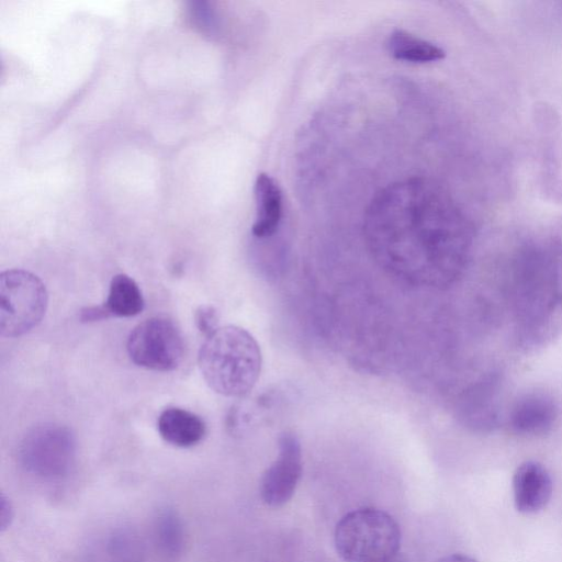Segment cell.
Segmentation results:
<instances>
[{"instance_id":"cell-1","label":"cell","mask_w":562,"mask_h":562,"mask_svg":"<svg viewBox=\"0 0 562 562\" xmlns=\"http://www.w3.org/2000/svg\"><path fill=\"white\" fill-rule=\"evenodd\" d=\"M198 363L204 381L214 392L243 397L259 379L262 357L257 340L248 330L227 325L204 339Z\"/></svg>"},{"instance_id":"cell-2","label":"cell","mask_w":562,"mask_h":562,"mask_svg":"<svg viewBox=\"0 0 562 562\" xmlns=\"http://www.w3.org/2000/svg\"><path fill=\"white\" fill-rule=\"evenodd\" d=\"M518 316L529 330H541L562 310V255L553 249H531L514 272Z\"/></svg>"},{"instance_id":"cell-3","label":"cell","mask_w":562,"mask_h":562,"mask_svg":"<svg viewBox=\"0 0 562 562\" xmlns=\"http://www.w3.org/2000/svg\"><path fill=\"white\" fill-rule=\"evenodd\" d=\"M334 538L337 553L346 562H386L397 557L402 536L390 514L364 507L346 514Z\"/></svg>"},{"instance_id":"cell-4","label":"cell","mask_w":562,"mask_h":562,"mask_svg":"<svg viewBox=\"0 0 562 562\" xmlns=\"http://www.w3.org/2000/svg\"><path fill=\"white\" fill-rule=\"evenodd\" d=\"M48 293L43 281L22 269L5 270L0 276V333L20 337L43 319Z\"/></svg>"},{"instance_id":"cell-5","label":"cell","mask_w":562,"mask_h":562,"mask_svg":"<svg viewBox=\"0 0 562 562\" xmlns=\"http://www.w3.org/2000/svg\"><path fill=\"white\" fill-rule=\"evenodd\" d=\"M76 439L60 424L44 423L33 427L19 447V461L30 474L46 481L67 476L76 461Z\"/></svg>"},{"instance_id":"cell-6","label":"cell","mask_w":562,"mask_h":562,"mask_svg":"<svg viewBox=\"0 0 562 562\" xmlns=\"http://www.w3.org/2000/svg\"><path fill=\"white\" fill-rule=\"evenodd\" d=\"M126 350L131 360L142 368L171 371L183 359L184 340L172 319L156 316L133 328L127 338Z\"/></svg>"},{"instance_id":"cell-7","label":"cell","mask_w":562,"mask_h":562,"mask_svg":"<svg viewBox=\"0 0 562 562\" xmlns=\"http://www.w3.org/2000/svg\"><path fill=\"white\" fill-rule=\"evenodd\" d=\"M302 469V448L299 438L290 431L281 434L278 440V456L260 481L263 503L270 507L286 504L296 490Z\"/></svg>"},{"instance_id":"cell-8","label":"cell","mask_w":562,"mask_h":562,"mask_svg":"<svg viewBox=\"0 0 562 562\" xmlns=\"http://www.w3.org/2000/svg\"><path fill=\"white\" fill-rule=\"evenodd\" d=\"M553 483L548 470L539 462L519 464L513 476L515 507L524 514L543 509L551 499Z\"/></svg>"},{"instance_id":"cell-9","label":"cell","mask_w":562,"mask_h":562,"mask_svg":"<svg viewBox=\"0 0 562 562\" xmlns=\"http://www.w3.org/2000/svg\"><path fill=\"white\" fill-rule=\"evenodd\" d=\"M557 408L553 402L542 394H528L519 398L509 412V425L520 435H542L553 425Z\"/></svg>"},{"instance_id":"cell-10","label":"cell","mask_w":562,"mask_h":562,"mask_svg":"<svg viewBox=\"0 0 562 562\" xmlns=\"http://www.w3.org/2000/svg\"><path fill=\"white\" fill-rule=\"evenodd\" d=\"M256 217L251 233L257 238L271 237L282 217V192L268 173L261 172L255 181Z\"/></svg>"},{"instance_id":"cell-11","label":"cell","mask_w":562,"mask_h":562,"mask_svg":"<svg viewBox=\"0 0 562 562\" xmlns=\"http://www.w3.org/2000/svg\"><path fill=\"white\" fill-rule=\"evenodd\" d=\"M157 429L166 442L179 448L198 445L206 434L204 420L195 413L180 407L164 409L158 416Z\"/></svg>"},{"instance_id":"cell-12","label":"cell","mask_w":562,"mask_h":562,"mask_svg":"<svg viewBox=\"0 0 562 562\" xmlns=\"http://www.w3.org/2000/svg\"><path fill=\"white\" fill-rule=\"evenodd\" d=\"M464 423L476 430H490L497 425L498 391L494 380L484 381L465 395L462 405Z\"/></svg>"},{"instance_id":"cell-13","label":"cell","mask_w":562,"mask_h":562,"mask_svg":"<svg viewBox=\"0 0 562 562\" xmlns=\"http://www.w3.org/2000/svg\"><path fill=\"white\" fill-rule=\"evenodd\" d=\"M144 297L136 281L125 273L115 274L103 303L110 316L132 317L144 308Z\"/></svg>"},{"instance_id":"cell-14","label":"cell","mask_w":562,"mask_h":562,"mask_svg":"<svg viewBox=\"0 0 562 562\" xmlns=\"http://www.w3.org/2000/svg\"><path fill=\"white\" fill-rule=\"evenodd\" d=\"M391 55L402 61L413 64L432 63L445 58V50L405 31H394L387 41Z\"/></svg>"},{"instance_id":"cell-15","label":"cell","mask_w":562,"mask_h":562,"mask_svg":"<svg viewBox=\"0 0 562 562\" xmlns=\"http://www.w3.org/2000/svg\"><path fill=\"white\" fill-rule=\"evenodd\" d=\"M156 538L160 550L168 557L178 555L184 544L183 526L177 513L165 509L156 519Z\"/></svg>"},{"instance_id":"cell-16","label":"cell","mask_w":562,"mask_h":562,"mask_svg":"<svg viewBox=\"0 0 562 562\" xmlns=\"http://www.w3.org/2000/svg\"><path fill=\"white\" fill-rule=\"evenodd\" d=\"M100 548L99 562H139L140 548L136 537L124 530L115 531Z\"/></svg>"},{"instance_id":"cell-17","label":"cell","mask_w":562,"mask_h":562,"mask_svg":"<svg viewBox=\"0 0 562 562\" xmlns=\"http://www.w3.org/2000/svg\"><path fill=\"white\" fill-rule=\"evenodd\" d=\"M218 313L212 305H200L194 312V323L200 333L207 337L218 328Z\"/></svg>"},{"instance_id":"cell-18","label":"cell","mask_w":562,"mask_h":562,"mask_svg":"<svg viewBox=\"0 0 562 562\" xmlns=\"http://www.w3.org/2000/svg\"><path fill=\"white\" fill-rule=\"evenodd\" d=\"M190 16L203 31H211L215 27V16L207 2H192L190 4Z\"/></svg>"},{"instance_id":"cell-19","label":"cell","mask_w":562,"mask_h":562,"mask_svg":"<svg viewBox=\"0 0 562 562\" xmlns=\"http://www.w3.org/2000/svg\"><path fill=\"white\" fill-rule=\"evenodd\" d=\"M111 317L104 305L86 306L79 312V319L82 323H93Z\"/></svg>"},{"instance_id":"cell-20","label":"cell","mask_w":562,"mask_h":562,"mask_svg":"<svg viewBox=\"0 0 562 562\" xmlns=\"http://www.w3.org/2000/svg\"><path fill=\"white\" fill-rule=\"evenodd\" d=\"M438 562H477V561L469 555L454 553V554H450V555H447V557L440 559Z\"/></svg>"},{"instance_id":"cell-21","label":"cell","mask_w":562,"mask_h":562,"mask_svg":"<svg viewBox=\"0 0 562 562\" xmlns=\"http://www.w3.org/2000/svg\"><path fill=\"white\" fill-rule=\"evenodd\" d=\"M386 562H403V561L401 559H398L397 557H395L394 559L389 560Z\"/></svg>"}]
</instances>
